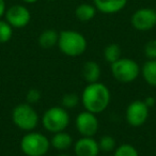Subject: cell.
<instances>
[{
    "label": "cell",
    "mask_w": 156,
    "mask_h": 156,
    "mask_svg": "<svg viewBox=\"0 0 156 156\" xmlns=\"http://www.w3.org/2000/svg\"><path fill=\"white\" fill-rule=\"evenodd\" d=\"M110 91L104 83H88L81 94V103L85 110L92 113H101L106 110L110 103Z\"/></svg>",
    "instance_id": "cell-1"
},
{
    "label": "cell",
    "mask_w": 156,
    "mask_h": 156,
    "mask_svg": "<svg viewBox=\"0 0 156 156\" xmlns=\"http://www.w3.org/2000/svg\"><path fill=\"white\" fill-rule=\"evenodd\" d=\"M87 40L83 33L75 30H62L59 32L58 47L67 57H79L87 49Z\"/></svg>",
    "instance_id": "cell-2"
},
{
    "label": "cell",
    "mask_w": 156,
    "mask_h": 156,
    "mask_svg": "<svg viewBox=\"0 0 156 156\" xmlns=\"http://www.w3.org/2000/svg\"><path fill=\"white\" fill-rule=\"evenodd\" d=\"M50 147V140L44 134L28 132L20 140V149L27 156H44Z\"/></svg>",
    "instance_id": "cell-3"
},
{
    "label": "cell",
    "mask_w": 156,
    "mask_h": 156,
    "mask_svg": "<svg viewBox=\"0 0 156 156\" xmlns=\"http://www.w3.org/2000/svg\"><path fill=\"white\" fill-rule=\"evenodd\" d=\"M12 120L15 126L25 132H32L37 126L40 121L39 115L32 105L28 103H23L12 111Z\"/></svg>",
    "instance_id": "cell-4"
},
{
    "label": "cell",
    "mask_w": 156,
    "mask_h": 156,
    "mask_svg": "<svg viewBox=\"0 0 156 156\" xmlns=\"http://www.w3.org/2000/svg\"><path fill=\"white\" fill-rule=\"evenodd\" d=\"M69 124V115L62 106H55L47 109L42 117V125L47 132H63Z\"/></svg>",
    "instance_id": "cell-5"
},
{
    "label": "cell",
    "mask_w": 156,
    "mask_h": 156,
    "mask_svg": "<svg viewBox=\"0 0 156 156\" xmlns=\"http://www.w3.org/2000/svg\"><path fill=\"white\" fill-rule=\"evenodd\" d=\"M111 73L118 81L129 83L135 81L141 73L139 64L129 58H120L111 64Z\"/></svg>",
    "instance_id": "cell-6"
},
{
    "label": "cell",
    "mask_w": 156,
    "mask_h": 156,
    "mask_svg": "<svg viewBox=\"0 0 156 156\" xmlns=\"http://www.w3.org/2000/svg\"><path fill=\"white\" fill-rule=\"evenodd\" d=\"M150 108L143 101H134L127 106L125 111L126 122L130 126L139 127L147 122L149 118Z\"/></svg>",
    "instance_id": "cell-7"
},
{
    "label": "cell",
    "mask_w": 156,
    "mask_h": 156,
    "mask_svg": "<svg viewBox=\"0 0 156 156\" xmlns=\"http://www.w3.org/2000/svg\"><path fill=\"white\" fill-rule=\"evenodd\" d=\"M130 23L138 31L152 30L156 26V10L152 8H141L134 12Z\"/></svg>",
    "instance_id": "cell-8"
},
{
    "label": "cell",
    "mask_w": 156,
    "mask_h": 156,
    "mask_svg": "<svg viewBox=\"0 0 156 156\" xmlns=\"http://www.w3.org/2000/svg\"><path fill=\"white\" fill-rule=\"evenodd\" d=\"M75 125L78 133L83 137H93L98 133V127H100L96 115L87 110L81 111L77 115Z\"/></svg>",
    "instance_id": "cell-9"
},
{
    "label": "cell",
    "mask_w": 156,
    "mask_h": 156,
    "mask_svg": "<svg viewBox=\"0 0 156 156\" xmlns=\"http://www.w3.org/2000/svg\"><path fill=\"white\" fill-rule=\"evenodd\" d=\"M5 20L13 28L20 29L26 27L31 20L30 11L23 5H14L5 10Z\"/></svg>",
    "instance_id": "cell-10"
},
{
    "label": "cell",
    "mask_w": 156,
    "mask_h": 156,
    "mask_svg": "<svg viewBox=\"0 0 156 156\" xmlns=\"http://www.w3.org/2000/svg\"><path fill=\"white\" fill-rule=\"evenodd\" d=\"M74 152L76 156H98L101 150L93 137L81 136L74 144Z\"/></svg>",
    "instance_id": "cell-11"
},
{
    "label": "cell",
    "mask_w": 156,
    "mask_h": 156,
    "mask_svg": "<svg viewBox=\"0 0 156 156\" xmlns=\"http://www.w3.org/2000/svg\"><path fill=\"white\" fill-rule=\"evenodd\" d=\"M128 0H93V5L98 11L104 14H115L122 11Z\"/></svg>",
    "instance_id": "cell-12"
},
{
    "label": "cell",
    "mask_w": 156,
    "mask_h": 156,
    "mask_svg": "<svg viewBox=\"0 0 156 156\" xmlns=\"http://www.w3.org/2000/svg\"><path fill=\"white\" fill-rule=\"evenodd\" d=\"M73 144V138L69 134L63 132L55 133L50 139V145L57 150V151H66L67 149Z\"/></svg>",
    "instance_id": "cell-13"
},
{
    "label": "cell",
    "mask_w": 156,
    "mask_h": 156,
    "mask_svg": "<svg viewBox=\"0 0 156 156\" xmlns=\"http://www.w3.org/2000/svg\"><path fill=\"white\" fill-rule=\"evenodd\" d=\"M83 77L88 83H98L101 77V67L95 61H87L83 66Z\"/></svg>",
    "instance_id": "cell-14"
},
{
    "label": "cell",
    "mask_w": 156,
    "mask_h": 156,
    "mask_svg": "<svg viewBox=\"0 0 156 156\" xmlns=\"http://www.w3.org/2000/svg\"><path fill=\"white\" fill-rule=\"evenodd\" d=\"M59 32L54 29H46L39 35V45L44 49H50L58 45Z\"/></svg>",
    "instance_id": "cell-15"
},
{
    "label": "cell",
    "mask_w": 156,
    "mask_h": 156,
    "mask_svg": "<svg viewBox=\"0 0 156 156\" xmlns=\"http://www.w3.org/2000/svg\"><path fill=\"white\" fill-rule=\"evenodd\" d=\"M96 12H98V10L94 7V5H91V3H81V5L76 7L75 16L78 20H80L83 23H87L95 17Z\"/></svg>",
    "instance_id": "cell-16"
},
{
    "label": "cell",
    "mask_w": 156,
    "mask_h": 156,
    "mask_svg": "<svg viewBox=\"0 0 156 156\" xmlns=\"http://www.w3.org/2000/svg\"><path fill=\"white\" fill-rule=\"evenodd\" d=\"M141 75L147 85L156 87V59L144 62L141 67Z\"/></svg>",
    "instance_id": "cell-17"
},
{
    "label": "cell",
    "mask_w": 156,
    "mask_h": 156,
    "mask_svg": "<svg viewBox=\"0 0 156 156\" xmlns=\"http://www.w3.org/2000/svg\"><path fill=\"white\" fill-rule=\"evenodd\" d=\"M121 47L118 44L111 43L105 47L104 49V58L108 63L112 64L113 62L118 61L121 57Z\"/></svg>",
    "instance_id": "cell-18"
},
{
    "label": "cell",
    "mask_w": 156,
    "mask_h": 156,
    "mask_svg": "<svg viewBox=\"0 0 156 156\" xmlns=\"http://www.w3.org/2000/svg\"><path fill=\"white\" fill-rule=\"evenodd\" d=\"M13 27L7 20H0V43H7L12 39Z\"/></svg>",
    "instance_id": "cell-19"
},
{
    "label": "cell",
    "mask_w": 156,
    "mask_h": 156,
    "mask_svg": "<svg viewBox=\"0 0 156 156\" xmlns=\"http://www.w3.org/2000/svg\"><path fill=\"white\" fill-rule=\"evenodd\" d=\"M98 142L100 150L105 152V153H109V152L115 151V147H117L115 138L109 136V135H105V136L101 137L100 141H98Z\"/></svg>",
    "instance_id": "cell-20"
},
{
    "label": "cell",
    "mask_w": 156,
    "mask_h": 156,
    "mask_svg": "<svg viewBox=\"0 0 156 156\" xmlns=\"http://www.w3.org/2000/svg\"><path fill=\"white\" fill-rule=\"evenodd\" d=\"M113 156H139V153L134 145L124 143L115 147Z\"/></svg>",
    "instance_id": "cell-21"
},
{
    "label": "cell",
    "mask_w": 156,
    "mask_h": 156,
    "mask_svg": "<svg viewBox=\"0 0 156 156\" xmlns=\"http://www.w3.org/2000/svg\"><path fill=\"white\" fill-rule=\"evenodd\" d=\"M79 101H80V98L76 93H66L63 95L61 104H62L63 108H65L67 110V109L75 108L79 104Z\"/></svg>",
    "instance_id": "cell-22"
},
{
    "label": "cell",
    "mask_w": 156,
    "mask_h": 156,
    "mask_svg": "<svg viewBox=\"0 0 156 156\" xmlns=\"http://www.w3.org/2000/svg\"><path fill=\"white\" fill-rule=\"evenodd\" d=\"M144 55L149 60H155L156 59V40H151L144 45L143 48Z\"/></svg>",
    "instance_id": "cell-23"
},
{
    "label": "cell",
    "mask_w": 156,
    "mask_h": 156,
    "mask_svg": "<svg viewBox=\"0 0 156 156\" xmlns=\"http://www.w3.org/2000/svg\"><path fill=\"white\" fill-rule=\"evenodd\" d=\"M40 100H41V92H40L39 89L32 88V89L28 90V92L26 94V101L28 104H37Z\"/></svg>",
    "instance_id": "cell-24"
},
{
    "label": "cell",
    "mask_w": 156,
    "mask_h": 156,
    "mask_svg": "<svg viewBox=\"0 0 156 156\" xmlns=\"http://www.w3.org/2000/svg\"><path fill=\"white\" fill-rule=\"evenodd\" d=\"M143 102L145 103V104H147V106L149 107V108H151V107H153L154 105H155V98H153V96H147V98H145L144 101H143Z\"/></svg>",
    "instance_id": "cell-25"
},
{
    "label": "cell",
    "mask_w": 156,
    "mask_h": 156,
    "mask_svg": "<svg viewBox=\"0 0 156 156\" xmlns=\"http://www.w3.org/2000/svg\"><path fill=\"white\" fill-rule=\"evenodd\" d=\"M5 10H7V7H5V0H0V20L5 15Z\"/></svg>",
    "instance_id": "cell-26"
},
{
    "label": "cell",
    "mask_w": 156,
    "mask_h": 156,
    "mask_svg": "<svg viewBox=\"0 0 156 156\" xmlns=\"http://www.w3.org/2000/svg\"><path fill=\"white\" fill-rule=\"evenodd\" d=\"M23 2H25V3H27V5H32V3H35V2H37L39 0H22Z\"/></svg>",
    "instance_id": "cell-27"
},
{
    "label": "cell",
    "mask_w": 156,
    "mask_h": 156,
    "mask_svg": "<svg viewBox=\"0 0 156 156\" xmlns=\"http://www.w3.org/2000/svg\"><path fill=\"white\" fill-rule=\"evenodd\" d=\"M58 156H71V155H67V154H60V155Z\"/></svg>",
    "instance_id": "cell-28"
},
{
    "label": "cell",
    "mask_w": 156,
    "mask_h": 156,
    "mask_svg": "<svg viewBox=\"0 0 156 156\" xmlns=\"http://www.w3.org/2000/svg\"><path fill=\"white\" fill-rule=\"evenodd\" d=\"M48 1H55V0H48Z\"/></svg>",
    "instance_id": "cell-29"
},
{
    "label": "cell",
    "mask_w": 156,
    "mask_h": 156,
    "mask_svg": "<svg viewBox=\"0 0 156 156\" xmlns=\"http://www.w3.org/2000/svg\"><path fill=\"white\" fill-rule=\"evenodd\" d=\"M155 10H156V9H155Z\"/></svg>",
    "instance_id": "cell-30"
}]
</instances>
